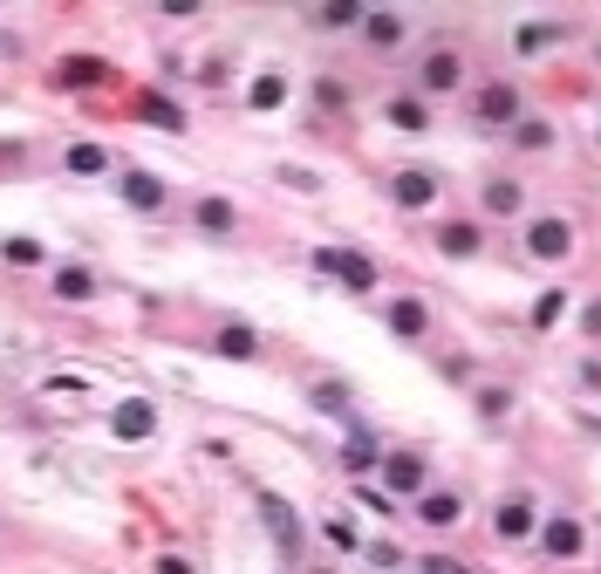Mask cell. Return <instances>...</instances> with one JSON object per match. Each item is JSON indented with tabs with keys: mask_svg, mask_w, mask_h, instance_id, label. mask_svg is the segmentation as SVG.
Here are the masks:
<instances>
[{
	"mask_svg": "<svg viewBox=\"0 0 601 574\" xmlns=\"http://www.w3.org/2000/svg\"><path fill=\"white\" fill-rule=\"evenodd\" d=\"M362 14L370 8H356V0H328V8H315L308 21H315V28H362Z\"/></svg>",
	"mask_w": 601,
	"mask_h": 574,
	"instance_id": "83f0119b",
	"label": "cell"
},
{
	"mask_svg": "<svg viewBox=\"0 0 601 574\" xmlns=\"http://www.w3.org/2000/svg\"><path fill=\"white\" fill-rule=\"evenodd\" d=\"M137 117H144V123H158V130H185V110H178L171 96H158V89H144V96H137Z\"/></svg>",
	"mask_w": 601,
	"mask_h": 574,
	"instance_id": "603a6c76",
	"label": "cell"
},
{
	"mask_svg": "<svg viewBox=\"0 0 601 574\" xmlns=\"http://www.w3.org/2000/svg\"><path fill=\"white\" fill-rule=\"evenodd\" d=\"M465 89V56L458 48H424V62H417V96L424 103H437V96H458Z\"/></svg>",
	"mask_w": 601,
	"mask_h": 574,
	"instance_id": "7a4b0ae2",
	"label": "cell"
},
{
	"mask_svg": "<svg viewBox=\"0 0 601 574\" xmlns=\"http://www.w3.org/2000/svg\"><path fill=\"white\" fill-rule=\"evenodd\" d=\"M574 219H561V213H540V219H527V260H540V267H561V260L574 253Z\"/></svg>",
	"mask_w": 601,
	"mask_h": 574,
	"instance_id": "3957f363",
	"label": "cell"
},
{
	"mask_svg": "<svg viewBox=\"0 0 601 574\" xmlns=\"http://www.w3.org/2000/svg\"><path fill=\"white\" fill-rule=\"evenodd\" d=\"M417 574H472V561H458V554H424V561H417Z\"/></svg>",
	"mask_w": 601,
	"mask_h": 574,
	"instance_id": "e575fe53",
	"label": "cell"
},
{
	"mask_svg": "<svg viewBox=\"0 0 601 574\" xmlns=\"http://www.w3.org/2000/svg\"><path fill=\"white\" fill-rule=\"evenodd\" d=\"M567 41V21H527V28H513V48L519 56H540V48Z\"/></svg>",
	"mask_w": 601,
	"mask_h": 574,
	"instance_id": "ffe728a7",
	"label": "cell"
},
{
	"mask_svg": "<svg viewBox=\"0 0 601 574\" xmlns=\"http://www.w3.org/2000/svg\"><path fill=\"white\" fill-rule=\"evenodd\" d=\"M280 186H295V192H322V178L308 171V165H287V171H280Z\"/></svg>",
	"mask_w": 601,
	"mask_h": 574,
	"instance_id": "d590c367",
	"label": "cell"
},
{
	"mask_svg": "<svg viewBox=\"0 0 601 574\" xmlns=\"http://www.w3.org/2000/svg\"><path fill=\"white\" fill-rule=\"evenodd\" d=\"M581 383H588V390H601V362H581Z\"/></svg>",
	"mask_w": 601,
	"mask_h": 574,
	"instance_id": "ab89813d",
	"label": "cell"
},
{
	"mask_svg": "<svg viewBox=\"0 0 601 574\" xmlns=\"http://www.w3.org/2000/svg\"><path fill=\"white\" fill-rule=\"evenodd\" d=\"M519 117H527V96H519V83H506V75H492V83L472 89V130H513Z\"/></svg>",
	"mask_w": 601,
	"mask_h": 574,
	"instance_id": "6da1fadb",
	"label": "cell"
},
{
	"mask_svg": "<svg viewBox=\"0 0 601 574\" xmlns=\"http://www.w3.org/2000/svg\"><path fill=\"white\" fill-rule=\"evenodd\" d=\"M362 506H370V513H397V500H389V492H376V486H362Z\"/></svg>",
	"mask_w": 601,
	"mask_h": 574,
	"instance_id": "74e56055",
	"label": "cell"
},
{
	"mask_svg": "<svg viewBox=\"0 0 601 574\" xmlns=\"http://www.w3.org/2000/svg\"><path fill=\"white\" fill-rule=\"evenodd\" d=\"M479 205H485V219H519V213H527V186H519V178H485V186H479Z\"/></svg>",
	"mask_w": 601,
	"mask_h": 574,
	"instance_id": "30bf717a",
	"label": "cell"
},
{
	"mask_svg": "<svg viewBox=\"0 0 601 574\" xmlns=\"http://www.w3.org/2000/svg\"><path fill=\"white\" fill-rule=\"evenodd\" d=\"M533 534H540V506H533V492H506V500L492 506V540L519 547V540H533Z\"/></svg>",
	"mask_w": 601,
	"mask_h": 574,
	"instance_id": "52a82bcc",
	"label": "cell"
},
{
	"mask_svg": "<svg viewBox=\"0 0 601 574\" xmlns=\"http://www.w3.org/2000/svg\"><path fill=\"white\" fill-rule=\"evenodd\" d=\"M594 431H601V417H594Z\"/></svg>",
	"mask_w": 601,
	"mask_h": 574,
	"instance_id": "b9f144b4",
	"label": "cell"
},
{
	"mask_svg": "<svg viewBox=\"0 0 601 574\" xmlns=\"http://www.w3.org/2000/svg\"><path fill=\"white\" fill-rule=\"evenodd\" d=\"M253 506H260V519H267V534H274V547L287 561H301V513L280 500V492H253Z\"/></svg>",
	"mask_w": 601,
	"mask_h": 574,
	"instance_id": "9c48e42d",
	"label": "cell"
},
{
	"mask_svg": "<svg viewBox=\"0 0 601 574\" xmlns=\"http://www.w3.org/2000/svg\"><path fill=\"white\" fill-rule=\"evenodd\" d=\"M308 404H315L322 417H342V424H349V383H315V390H308Z\"/></svg>",
	"mask_w": 601,
	"mask_h": 574,
	"instance_id": "f1b7e54d",
	"label": "cell"
},
{
	"mask_svg": "<svg viewBox=\"0 0 601 574\" xmlns=\"http://www.w3.org/2000/svg\"><path fill=\"white\" fill-rule=\"evenodd\" d=\"M75 178H103V171H110V151H103V144H69V158H62Z\"/></svg>",
	"mask_w": 601,
	"mask_h": 574,
	"instance_id": "4316f807",
	"label": "cell"
},
{
	"mask_svg": "<svg viewBox=\"0 0 601 574\" xmlns=\"http://www.w3.org/2000/svg\"><path fill=\"white\" fill-rule=\"evenodd\" d=\"M383 492H389V500H424V492H431V465L424 458H417V452H383Z\"/></svg>",
	"mask_w": 601,
	"mask_h": 574,
	"instance_id": "8992f818",
	"label": "cell"
},
{
	"mask_svg": "<svg viewBox=\"0 0 601 574\" xmlns=\"http://www.w3.org/2000/svg\"><path fill=\"white\" fill-rule=\"evenodd\" d=\"M472 404H479V417H485V424H500V417L513 410V390H506V383H485Z\"/></svg>",
	"mask_w": 601,
	"mask_h": 574,
	"instance_id": "1f68e13d",
	"label": "cell"
},
{
	"mask_svg": "<svg viewBox=\"0 0 601 574\" xmlns=\"http://www.w3.org/2000/svg\"><path fill=\"white\" fill-rule=\"evenodd\" d=\"M479 247H485L479 219H444V226H437V253H444V260H472Z\"/></svg>",
	"mask_w": 601,
	"mask_h": 574,
	"instance_id": "ac0fdd59",
	"label": "cell"
},
{
	"mask_svg": "<svg viewBox=\"0 0 601 574\" xmlns=\"http://www.w3.org/2000/svg\"><path fill=\"white\" fill-rule=\"evenodd\" d=\"M362 561H370L376 574H397V567H404V547H389V540H362Z\"/></svg>",
	"mask_w": 601,
	"mask_h": 574,
	"instance_id": "836d02e7",
	"label": "cell"
},
{
	"mask_svg": "<svg viewBox=\"0 0 601 574\" xmlns=\"http://www.w3.org/2000/svg\"><path fill=\"white\" fill-rule=\"evenodd\" d=\"M370 465H383V452H376V438L356 424V431H349V445H342V473H356V479H362Z\"/></svg>",
	"mask_w": 601,
	"mask_h": 574,
	"instance_id": "7402d4cb",
	"label": "cell"
},
{
	"mask_svg": "<svg viewBox=\"0 0 601 574\" xmlns=\"http://www.w3.org/2000/svg\"><path fill=\"white\" fill-rule=\"evenodd\" d=\"M103 75H110V62H103V56H62L56 62V83L62 89H96Z\"/></svg>",
	"mask_w": 601,
	"mask_h": 574,
	"instance_id": "d6986e66",
	"label": "cell"
},
{
	"mask_svg": "<svg viewBox=\"0 0 601 574\" xmlns=\"http://www.w3.org/2000/svg\"><path fill=\"white\" fill-rule=\"evenodd\" d=\"M213 349H219V356H232V362H253V356H260V335H253L247 322H226Z\"/></svg>",
	"mask_w": 601,
	"mask_h": 574,
	"instance_id": "cb8c5ba5",
	"label": "cell"
},
{
	"mask_svg": "<svg viewBox=\"0 0 601 574\" xmlns=\"http://www.w3.org/2000/svg\"><path fill=\"white\" fill-rule=\"evenodd\" d=\"M110 431L123 438V445H144V438L158 431V404H144V397H123V404L110 410Z\"/></svg>",
	"mask_w": 601,
	"mask_h": 574,
	"instance_id": "8fae6325",
	"label": "cell"
},
{
	"mask_svg": "<svg viewBox=\"0 0 601 574\" xmlns=\"http://www.w3.org/2000/svg\"><path fill=\"white\" fill-rule=\"evenodd\" d=\"M506 137H513V151H554V123L546 117H519Z\"/></svg>",
	"mask_w": 601,
	"mask_h": 574,
	"instance_id": "d4e9b609",
	"label": "cell"
},
{
	"mask_svg": "<svg viewBox=\"0 0 601 574\" xmlns=\"http://www.w3.org/2000/svg\"><path fill=\"white\" fill-rule=\"evenodd\" d=\"M437 186H444V178L437 171H397V178H389V199H397L404 205V213H424V205H437Z\"/></svg>",
	"mask_w": 601,
	"mask_h": 574,
	"instance_id": "7c38bea8",
	"label": "cell"
},
{
	"mask_svg": "<svg viewBox=\"0 0 601 574\" xmlns=\"http://www.w3.org/2000/svg\"><path fill=\"white\" fill-rule=\"evenodd\" d=\"M581 335H594V343H601V301H588V308H581Z\"/></svg>",
	"mask_w": 601,
	"mask_h": 574,
	"instance_id": "f35d334b",
	"label": "cell"
},
{
	"mask_svg": "<svg viewBox=\"0 0 601 574\" xmlns=\"http://www.w3.org/2000/svg\"><path fill=\"white\" fill-rule=\"evenodd\" d=\"M383 123H389V130H404V137H424V130H431V103L417 96V89H404V96H389V103H383Z\"/></svg>",
	"mask_w": 601,
	"mask_h": 574,
	"instance_id": "4fadbf2b",
	"label": "cell"
},
{
	"mask_svg": "<svg viewBox=\"0 0 601 574\" xmlns=\"http://www.w3.org/2000/svg\"><path fill=\"white\" fill-rule=\"evenodd\" d=\"M533 540H540V554H546V561H581V554H588V527H581V513H546Z\"/></svg>",
	"mask_w": 601,
	"mask_h": 574,
	"instance_id": "5b68a950",
	"label": "cell"
},
{
	"mask_svg": "<svg viewBox=\"0 0 601 574\" xmlns=\"http://www.w3.org/2000/svg\"><path fill=\"white\" fill-rule=\"evenodd\" d=\"M322 540L335 547V554H362V534L349 527V519H322Z\"/></svg>",
	"mask_w": 601,
	"mask_h": 574,
	"instance_id": "d6a6232c",
	"label": "cell"
},
{
	"mask_svg": "<svg viewBox=\"0 0 601 574\" xmlns=\"http://www.w3.org/2000/svg\"><path fill=\"white\" fill-rule=\"evenodd\" d=\"M280 103H287V75H280V69H260L253 89H247V110L267 117V110H280Z\"/></svg>",
	"mask_w": 601,
	"mask_h": 574,
	"instance_id": "44dd1931",
	"label": "cell"
},
{
	"mask_svg": "<svg viewBox=\"0 0 601 574\" xmlns=\"http://www.w3.org/2000/svg\"><path fill=\"white\" fill-rule=\"evenodd\" d=\"M192 219H199V232H205V240H232V226H240V213H232V199H219V192H205V199L192 205Z\"/></svg>",
	"mask_w": 601,
	"mask_h": 574,
	"instance_id": "e0dca14e",
	"label": "cell"
},
{
	"mask_svg": "<svg viewBox=\"0 0 601 574\" xmlns=\"http://www.w3.org/2000/svg\"><path fill=\"white\" fill-rule=\"evenodd\" d=\"M0 260H8V267H41L48 247H41V240H28V232H8V240H0Z\"/></svg>",
	"mask_w": 601,
	"mask_h": 574,
	"instance_id": "484cf974",
	"label": "cell"
},
{
	"mask_svg": "<svg viewBox=\"0 0 601 574\" xmlns=\"http://www.w3.org/2000/svg\"><path fill=\"white\" fill-rule=\"evenodd\" d=\"M117 199L130 205V213H165V205H171L165 178H158V171H144V165H123V171H117Z\"/></svg>",
	"mask_w": 601,
	"mask_h": 574,
	"instance_id": "ba28073f",
	"label": "cell"
},
{
	"mask_svg": "<svg viewBox=\"0 0 601 574\" xmlns=\"http://www.w3.org/2000/svg\"><path fill=\"white\" fill-rule=\"evenodd\" d=\"M56 295L62 301H89L96 295V274L89 267H56Z\"/></svg>",
	"mask_w": 601,
	"mask_h": 574,
	"instance_id": "f546056e",
	"label": "cell"
},
{
	"mask_svg": "<svg viewBox=\"0 0 601 574\" xmlns=\"http://www.w3.org/2000/svg\"><path fill=\"white\" fill-rule=\"evenodd\" d=\"M383 322H389V335H397V343H424V335H431V308L417 301V295H397Z\"/></svg>",
	"mask_w": 601,
	"mask_h": 574,
	"instance_id": "5bb4252c",
	"label": "cell"
},
{
	"mask_svg": "<svg viewBox=\"0 0 601 574\" xmlns=\"http://www.w3.org/2000/svg\"><path fill=\"white\" fill-rule=\"evenodd\" d=\"M594 62H601V48H594Z\"/></svg>",
	"mask_w": 601,
	"mask_h": 574,
	"instance_id": "60d3db41",
	"label": "cell"
},
{
	"mask_svg": "<svg viewBox=\"0 0 601 574\" xmlns=\"http://www.w3.org/2000/svg\"><path fill=\"white\" fill-rule=\"evenodd\" d=\"M151 567H158V574H199V561H192V554H158Z\"/></svg>",
	"mask_w": 601,
	"mask_h": 574,
	"instance_id": "8d00e7d4",
	"label": "cell"
},
{
	"mask_svg": "<svg viewBox=\"0 0 601 574\" xmlns=\"http://www.w3.org/2000/svg\"><path fill=\"white\" fill-rule=\"evenodd\" d=\"M567 308H574V295H567V287H546V295L533 301V328H554V322L567 315Z\"/></svg>",
	"mask_w": 601,
	"mask_h": 574,
	"instance_id": "4dcf8cb0",
	"label": "cell"
},
{
	"mask_svg": "<svg viewBox=\"0 0 601 574\" xmlns=\"http://www.w3.org/2000/svg\"><path fill=\"white\" fill-rule=\"evenodd\" d=\"M315 267L328 280H342L349 295H376V260L356 253V247H315Z\"/></svg>",
	"mask_w": 601,
	"mask_h": 574,
	"instance_id": "277c9868",
	"label": "cell"
},
{
	"mask_svg": "<svg viewBox=\"0 0 601 574\" xmlns=\"http://www.w3.org/2000/svg\"><path fill=\"white\" fill-rule=\"evenodd\" d=\"M417 519H424L431 534H452L458 519H465V492H444V486H431L424 500H417Z\"/></svg>",
	"mask_w": 601,
	"mask_h": 574,
	"instance_id": "9a60e30c",
	"label": "cell"
},
{
	"mask_svg": "<svg viewBox=\"0 0 601 574\" xmlns=\"http://www.w3.org/2000/svg\"><path fill=\"white\" fill-rule=\"evenodd\" d=\"M404 35H410V14H397V8H370L362 14V41L370 48H404Z\"/></svg>",
	"mask_w": 601,
	"mask_h": 574,
	"instance_id": "2e32d148",
	"label": "cell"
}]
</instances>
